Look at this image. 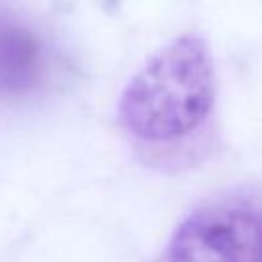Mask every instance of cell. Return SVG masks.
<instances>
[{
	"label": "cell",
	"mask_w": 262,
	"mask_h": 262,
	"mask_svg": "<svg viewBox=\"0 0 262 262\" xmlns=\"http://www.w3.org/2000/svg\"><path fill=\"white\" fill-rule=\"evenodd\" d=\"M166 262H262V213L246 205H209L174 231Z\"/></svg>",
	"instance_id": "obj_2"
},
{
	"label": "cell",
	"mask_w": 262,
	"mask_h": 262,
	"mask_svg": "<svg viewBox=\"0 0 262 262\" xmlns=\"http://www.w3.org/2000/svg\"><path fill=\"white\" fill-rule=\"evenodd\" d=\"M215 102V68L199 35H182L156 51L125 86L117 115L137 139L164 143L196 131Z\"/></svg>",
	"instance_id": "obj_1"
}]
</instances>
